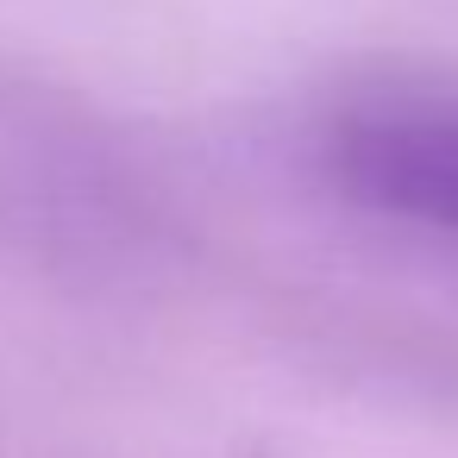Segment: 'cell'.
Segmentation results:
<instances>
[{
  "instance_id": "1",
  "label": "cell",
  "mask_w": 458,
  "mask_h": 458,
  "mask_svg": "<svg viewBox=\"0 0 458 458\" xmlns=\"http://www.w3.org/2000/svg\"><path fill=\"white\" fill-rule=\"evenodd\" d=\"M333 182L377 214L458 233V107L452 101H358L327 132Z\"/></svg>"
}]
</instances>
